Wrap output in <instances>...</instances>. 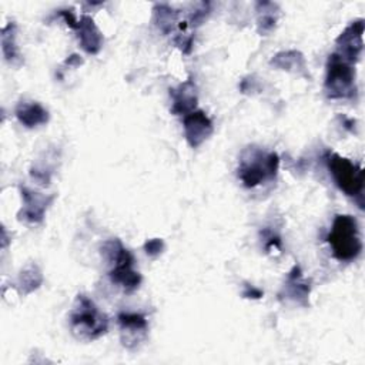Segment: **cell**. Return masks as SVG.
Returning <instances> with one entry per match:
<instances>
[{"instance_id": "obj_12", "label": "cell", "mask_w": 365, "mask_h": 365, "mask_svg": "<svg viewBox=\"0 0 365 365\" xmlns=\"http://www.w3.org/2000/svg\"><path fill=\"white\" fill-rule=\"evenodd\" d=\"M74 30L77 31L80 44L83 50H86L90 54L98 53L101 48V34L98 29L96 27L94 21L88 16H83L74 26Z\"/></svg>"}, {"instance_id": "obj_9", "label": "cell", "mask_w": 365, "mask_h": 365, "mask_svg": "<svg viewBox=\"0 0 365 365\" xmlns=\"http://www.w3.org/2000/svg\"><path fill=\"white\" fill-rule=\"evenodd\" d=\"M118 322L121 327V341L124 346L131 348L145 336L147 319L141 314L120 312Z\"/></svg>"}, {"instance_id": "obj_10", "label": "cell", "mask_w": 365, "mask_h": 365, "mask_svg": "<svg viewBox=\"0 0 365 365\" xmlns=\"http://www.w3.org/2000/svg\"><path fill=\"white\" fill-rule=\"evenodd\" d=\"M171 96H173L171 111L174 114L187 115L195 110L197 87L191 80H187L182 84H180L178 88L171 90Z\"/></svg>"}, {"instance_id": "obj_1", "label": "cell", "mask_w": 365, "mask_h": 365, "mask_svg": "<svg viewBox=\"0 0 365 365\" xmlns=\"http://www.w3.org/2000/svg\"><path fill=\"white\" fill-rule=\"evenodd\" d=\"M279 165L277 153H264L259 148L248 147L242 151L238 165V177L248 188L259 185L264 180L275 177Z\"/></svg>"}, {"instance_id": "obj_13", "label": "cell", "mask_w": 365, "mask_h": 365, "mask_svg": "<svg viewBox=\"0 0 365 365\" xmlns=\"http://www.w3.org/2000/svg\"><path fill=\"white\" fill-rule=\"evenodd\" d=\"M16 115L26 127H37L48 120L47 110L38 103H20L16 108Z\"/></svg>"}, {"instance_id": "obj_14", "label": "cell", "mask_w": 365, "mask_h": 365, "mask_svg": "<svg viewBox=\"0 0 365 365\" xmlns=\"http://www.w3.org/2000/svg\"><path fill=\"white\" fill-rule=\"evenodd\" d=\"M155 16H157V23L160 26V29L165 33H168L174 23L177 21V16H178V11H175L173 7L167 6V4H157L155 9Z\"/></svg>"}, {"instance_id": "obj_4", "label": "cell", "mask_w": 365, "mask_h": 365, "mask_svg": "<svg viewBox=\"0 0 365 365\" xmlns=\"http://www.w3.org/2000/svg\"><path fill=\"white\" fill-rule=\"evenodd\" d=\"M103 254L114 265L110 271V278L113 282L124 288V291L131 292L138 288L141 282V275L133 269L134 258L127 251L118 240H110L103 245Z\"/></svg>"}, {"instance_id": "obj_7", "label": "cell", "mask_w": 365, "mask_h": 365, "mask_svg": "<svg viewBox=\"0 0 365 365\" xmlns=\"http://www.w3.org/2000/svg\"><path fill=\"white\" fill-rule=\"evenodd\" d=\"M362 34H364V20L358 19L352 21L336 38L338 51L336 54L342 57L349 64H354L364 47L362 43Z\"/></svg>"}, {"instance_id": "obj_15", "label": "cell", "mask_w": 365, "mask_h": 365, "mask_svg": "<svg viewBox=\"0 0 365 365\" xmlns=\"http://www.w3.org/2000/svg\"><path fill=\"white\" fill-rule=\"evenodd\" d=\"M21 274L23 275H21L20 279H21L23 285H30V289H34V288H37L40 285L41 275H40V272H38V269L36 267H30L29 271H24Z\"/></svg>"}, {"instance_id": "obj_5", "label": "cell", "mask_w": 365, "mask_h": 365, "mask_svg": "<svg viewBox=\"0 0 365 365\" xmlns=\"http://www.w3.org/2000/svg\"><path fill=\"white\" fill-rule=\"evenodd\" d=\"M325 91L331 98H351L356 94L355 70L336 53L328 58Z\"/></svg>"}, {"instance_id": "obj_16", "label": "cell", "mask_w": 365, "mask_h": 365, "mask_svg": "<svg viewBox=\"0 0 365 365\" xmlns=\"http://www.w3.org/2000/svg\"><path fill=\"white\" fill-rule=\"evenodd\" d=\"M277 21V17L272 13H268V10H262V16L258 19V29L259 33H267L274 29Z\"/></svg>"}, {"instance_id": "obj_6", "label": "cell", "mask_w": 365, "mask_h": 365, "mask_svg": "<svg viewBox=\"0 0 365 365\" xmlns=\"http://www.w3.org/2000/svg\"><path fill=\"white\" fill-rule=\"evenodd\" d=\"M325 161L335 184L341 191L349 197L362 195L364 177L362 168L359 165L354 164L345 157H341L336 153H327Z\"/></svg>"}, {"instance_id": "obj_8", "label": "cell", "mask_w": 365, "mask_h": 365, "mask_svg": "<svg viewBox=\"0 0 365 365\" xmlns=\"http://www.w3.org/2000/svg\"><path fill=\"white\" fill-rule=\"evenodd\" d=\"M184 133L192 148L201 145L212 133V123L202 111H192L184 115Z\"/></svg>"}, {"instance_id": "obj_3", "label": "cell", "mask_w": 365, "mask_h": 365, "mask_svg": "<svg viewBox=\"0 0 365 365\" xmlns=\"http://www.w3.org/2000/svg\"><path fill=\"white\" fill-rule=\"evenodd\" d=\"M70 324L74 335L86 341H93L101 336L108 328L106 314L100 312L94 302L84 295H78L77 305L70 317Z\"/></svg>"}, {"instance_id": "obj_18", "label": "cell", "mask_w": 365, "mask_h": 365, "mask_svg": "<svg viewBox=\"0 0 365 365\" xmlns=\"http://www.w3.org/2000/svg\"><path fill=\"white\" fill-rule=\"evenodd\" d=\"M242 295L247 298H261L262 292L254 287H247V291H244Z\"/></svg>"}, {"instance_id": "obj_17", "label": "cell", "mask_w": 365, "mask_h": 365, "mask_svg": "<svg viewBox=\"0 0 365 365\" xmlns=\"http://www.w3.org/2000/svg\"><path fill=\"white\" fill-rule=\"evenodd\" d=\"M164 250V242L163 240L160 238H153V240H148L145 244H144V251L151 255V257H157L163 252Z\"/></svg>"}, {"instance_id": "obj_11", "label": "cell", "mask_w": 365, "mask_h": 365, "mask_svg": "<svg viewBox=\"0 0 365 365\" xmlns=\"http://www.w3.org/2000/svg\"><path fill=\"white\" fill-rule=\"evenodd\" d=\"M21 195L24 200V208L20 212L21 218L30 222H40L44 217L47 205L53 201L54 197H44L38 192H34L27 188H21Z\"/></svg>"}, {"instance_id": "obj_2", "label": "cell", "mask_w": 365, "mask_h": 365, "mask_svg": "<svg viewBox=\"0 0 365 365\" xmlns=\"http://www.w3.org/2000/svg\"><path fill=\"white\" fill-rule=\"evenodd\" d=\"M332 248V254L338 261H352L362 251L358 222L351 215H336L332 228L327 237Z\"/></svg>"}]
</instances>
